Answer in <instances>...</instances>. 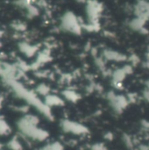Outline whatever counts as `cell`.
<instances>
[{"label": "cell", "mask_w": 149, "mask_h": 150, "mask_svg": "<svg viewBox=\"0 0 149 150\" xmlns=\"http://www.w3.org/2000/svg\"><path fill=\"white\" fill-rule=\"evenodd\" d=\"M20 132L31 139L37 141H43L47 137V133L38 127V120L34 116H25L18 123Z\"/></svg>", "instance_id": "6da1fadb"}, {"label": "cell", "mask_w": 149, "mask_h": 150, "mask_svg": "<svg viewBox=\"0 0 149 150\" xmlns=\"http://www.w3.org/2000/svg\"><path fill=\"white\" fill-rule=\"evenodd\" d=\"M61 28L74 34H81L82 33V24L79 22V18L72 11H67L63 14L61 19Z\"/></svg>", "instance_id": "7a4b0ae2"}, {"label": "cell", "mask_w": 149, "mask_h": 150, "mask_svg": "<svg viewBox=\"0 0 149 150\" xmlns=\"http://www.w3.org/2000/svg\"><path fill=\"white\" fill-rule=\"evenodd\" d=\"M103 11V4L97 0L87 1L86 13L88 15L89 23H98V18Z\"/></svg>", "instance_id": "3957f363"}, {"label": "cell", "mask_w": 149, "mask_h": 150, "mask_svg": "<svg viewBox=\"0 0 149 150\" xmlns=\"http://www.w3.org/2000/svg\"><path fill=\"white\" fill-rule=\"evenodd\" d=\"M109 104L111 105L112 108L118 113L121 112L128 105L129 100L125 98L124 96L115 95L114 93H111L108 96Z\"/></svg>", "instance_id": "277c9868"}, {"label": "cell", "mask_w": 149, "mask_h": 150, "mask_svg": "<svg viewBox=\"0 0 149 150\" xmlns=\"http://www.w3.org/2000/svg\"><path fill=\"white\" fill-rule=\"evenodd\" d=\"M61 127L65 132L74 134H85L87 132V129L85 127L82 126L79 123L74 122V121L64 120L61 123Z\"/></svg>", "instance_id": "5b68a950"}, {"label": "cell", "mask_w": 149, "mask_h": 150, "mask_svg": "<svg viewBox=\"0 0 149 150\" xmlns=\"http://www.w3.org/2000/svg\"><path fill=\"white\" fill-rule=\"evenodd\" d=\"M104 55L106 59L111 60V61H116V62H121L126 60V55L116 52V51H112V50H105L104 53Z\"/></svg>", "instance_id": "8992f818"}, {"label": "cell", "mask_w": 149, "mask_h": 150, "mask_svg": "<svg viewBox=\"0 0 149 150\" xmlns=\"http://www.w3.org/2000/svg\"><path fill=\"white\" fill-rule=\"evenodd\" d=\"M19 48H20L21 52H23L27 56H32L37 52V47L36 46H32V45H30V44L25 43V42L20 43Z\"/></svg>", "instance_id": "52a82bcc"}, {"label": "cell", "mask_w": 149, "mask_h": 150, "mask_svg": "<svg viewBox=\"0 0 149 150\" xmlns=\"http://www.w3.org/2000/svg\"><path fill=\"white\" fill-rule=\"evenodd\" d=\"M145 23H146V20H144L143 18H141L136 17L135 18H133V19L130 22L129 25H130V27H131L133 30L141 32V31L144 28Z\"/></svg>", "instance_id": "ba28073f"}, {"label": "cell", "mask_w": 149, "mask_h": 150, "mask_svg": "<svg viewBox=\"0 0 149 150\" xmlns=\"http://www.w3.org/2000/svg\"><path fill=\"white\" fill-rule=\"evenodd\" d=\"M62 104V101L60 98H57L56 96L54 95H48L47 96V99H46V105H60Z\"/></svg>", "instance_id": "9c48e42d"}, {"label": "cell", "mask_w": 149, "mask_h": 150, "mask_svg": "<svg viewBox=\"0 0 149 150\" xmlns=\"http://www.w3.org/2000/svg\"><path fill=\"white\" fill-rule=\"evenodd\" d=\"M122 139H123V142L125 143V145H126V148H128L129 149H134L135 144H134V142H133V140L132 139V137L130 135L125 134L123 135V138Z\"/></svg>", "instance_id": "30bf717a"}, {"label": "cell", "mask_w": 149, "mask_h": 150, "mask_svg": "<svg viewBox=\"0 0 149 150\" xmlns=\"http://www.w3.org/2000/svg\"><path fill=\"white\" fill-rule=\"evenodd\" d=\"M40 150H63L62 146L58 142H54L43 147Z\"/></svg>", "instance_id": "8fae6325"}, {"label": "cell", "mask_w": 149, "mask_h": 150, "mask_svg": "<svg viewBox=\"0 0 149 150\" xmlns=\"http://www.w3.org/2000/svg\"><path fill=\"white\" fill-rule=\"evenodd\" d=\"M10 127L8 124L4 120L0 119V135H4L9 133Z\"/></svg>", "instance_id": "7c38bea8"}, {"label": "cell", "mask_w": 149, "mask_h": 150, "mask_svg": "<svg viewBox=\"0 0 149 150\" xmlns=\"http://www.w3.org/2000/svg\"><path fill=\"white\" fill-rule=\"evenodd\" d=\"M64 97L68 100H69V101H76L78 98V95L76 94L74 91H66L65 94H64Z\"/></svg>", "instance_id": "4fadbf2b"}, {"label": "cell", "mask_w": 149, "mask_h": 150, "mask_svg": "<svg viewBox=\"0 0 149 150\" xmlns=\"http://www.w3.org/2000/svg\"><path fill=\"white\" fill-rule=\"evenodd\" d=\"M9 146H10V148L12 150H20L21 149V148H22L21 145H20V143L18 142V141H17V140H15V139L11 141Z\"/></svg>", "instance_id": "5bb4252c"}, {"label": "cell", "mask_w": 149, "mask_h": 150, "mask_svg": "<svg viewBox=\"0 0 149 150\" xmlns=\"http://www.w3.org/2000/svg\"><path fill=\"white\" fill-rule=\"evenodd\" d=\"M14 28L17 29V30H20V31H23L25 29V25L22 23H18V24H15L14 25Z\"/></svg>", "instance_id": "9a60e30c"}, {"label": "cell", "mask_w": 149, "mask_h": 150, "mask_svg": "<svg viewBox=\"0 0 149 150\" xmlns=\"http://www.w3.org/2000/svg\"><path fill=\"white\" fill-rule=\"evenodd\" d=\"M143 96H144V98L146 99V100H148L149 101V89L148 88L145 91H144V93H143Z\"/></svg>", "instance_id": "2e32d148"}, {"label": "cell", "mask_w": 149, "mask_h": 150, "mask_svg": "<svg viewBox=\"0 0 149 150\" xmlns=\"http://www.w3.org/2000/svg\"><path fill=\"white\" fill-rule=\"evenodd\" d=\"M138 150H149L148 145H139Z\"/></svg>", "instance_id": "e0dca14e"}, {"label": "cell", "mask_w": 149, "mask_h": 150, "mask_svg": "<svg viewBox=\"0 0 149 150\" xmlns=\"http://www.w3.org/2000/svg\"><path fill=\"white\" fill-rule=\"evenodd\" d=\"M2 106V98H0V108Z\"/></svg>", "instance_id": "ac0fdd59"}, {"label": "cell", "mask_w": 149, "mask_h": 150, "mask_svg": "<svg viewBox=\"0 0 149 150\" xmlns=\"http://www.w3.org/2000/svg\"><path fill=\"white\" fill-rule=\"evenodd\" d=\"M147 85H148V89H149V81H148V83H147Z\"/></svg>", "instance_id": "d6986e66"}, {"label": "cell", "mask_w": 149, "mask_h": 150, "mask_svg": "<svg viewBox=\"0 0 149 150\" xmlns=\"http://www.w3.org/2000/svg\"><path fill=\"white\" fill-rule=\"evenodd\" d=\"M23 1H25V2H28V3L30 2V0H23Z\"/></svg>", "instance_id": "ffe728a7"}, {"label": "cell", "mask_w": 149, "mask_h": 150, "mask_svg": "<svg viewBox=\"0 0 149 150\" xmlns=\"http://www.w3.org/2000/svg\"><path fill=\"white\" fill-rule=\"evenodd\" d=\"M1 34H2V33H1V32H0V37H1Z\"/></svg>", "instance_id": "44dd1931"}, {"label": "cell", "mask_w": 149, "mask_h": 150, "mask_svg": "<svg viewBox=\"0 0 149 150\" xmlns=\"http://www.w3.org/2000/svg\"><path fill=\"white\" fill-rule=\"evenodd\" d=\"M41 1H43V0H41Z\"/></svg>", "instance_id": "7402d4cb"}]
</instances>
